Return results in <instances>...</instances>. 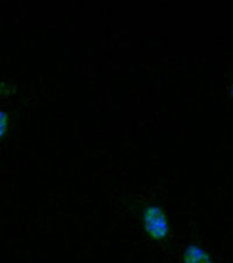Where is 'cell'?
Segmentation results:
<instances>
[{
  "label": "cell",
  "mask_w": 233,
  "mask_h": 263,
  "mask_svg": "<svg viewBox=\"0 0 233 263\" xmlns=\"http://www.w3.org/2000/svg\"><path fill=\"white\" fill-rule=\"evenodd\" d=\"M144 225L147 234L155 240L165 239L168 235V221L165 212L157 206H149L144 212Z\"/></svg>",
  "instance_id": "cell-1"
},
{
  "label": "cell",
  "mask_w": 233,
  "mask_h": 263,
  "mask_svg": "<svg viewBox=\"0 0 233 263\" xmlns=\"http://www.w3.org/2000/svg\"><path fill=\"white\" fill-rule=\"evenodd\" d=\"M184 263H212L208 254L199 246L191 245L184 252Z\"/></svg>",
  "instance_id": "cell-2"
},
{
  "label": "cell",
  "mask_w": 233,
  "mask_h": 263,
  "mask_svg": "<svg viewBox=\"0 0 233 263\" xmlns=\"http://www.w3.org/2000/svg\"><path fill=\"white\" fill-rule=\"evenodd\" d=\"M8 124V118L5 112L0 111V139L4 137V134L6 133Z\"/></svg>",
  "instance_id": "cell-3"
},
{
  "label": "cell",
  "mask_w": 233,
  "mask_h": 263,
  "mask_svg": "<svg viewBox=\"0 0 233 263\" xmlns=\"http://www.w3.org/2000/svg\"><path fill=\"white\" fill-rule=\"evenodd\" d=\"M232 96H233V90H232Z\"/></svg>",
  "instance_id": "cell-4"
}]
</instances>
